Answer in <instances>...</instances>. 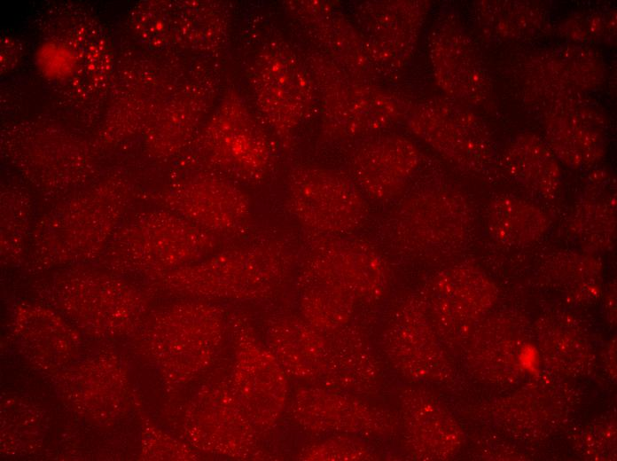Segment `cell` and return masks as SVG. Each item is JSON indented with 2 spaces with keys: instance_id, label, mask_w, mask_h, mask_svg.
Here are the masks:
<instances>
[{
  "instance_id": "obj_15",
  "label": "cell",
  "mask_w": 617,
  "mask_h": 461,
  "mask_svg": "<svg viewBox=\"0 0 617 461\" xmlns=\"http://www.w3.org/2000/svg\"><path fill=\"white\" fill-rule=\"evenodd\" d=\"M299 4L303 9L300 7L297 12L307 23L313 25L318 41L328 51L336 66L359 80L371 82L376 78L354 24L341 12L324 4Z\"/></svg>"
},
{
  "instance_id": "obj_18",
  "label": "cell",
  "mask_w": 617,
  "mask_h": 461,
  "mask_svg": "<svg viewBox=\"0 0 617 461\" xmlns=\"http://www.w3.org/2000/svg\"><path fill=\"white\" fill-rule=\"evenodd\" d=\"M615 186L606 173L595 172L588 181L572 218L574 232L585 245L605 247L615 237Z\"/></svg>"
},
{
  "instance_id": "obj_12",
  "label": "cell",
  "mask_w": 617,
  "mask_h": 461,
  "mask_svg": "<svg viewBox=\"0 0 617 461\" xmlns=\"http://www.w3.org/2000/svg\"><path fill=\"white\" fill-rule=\"evenodd\" d=\"M170 211L217 237L238 234L246 227L251 204L235 184L205 176L178 188L167 199Z\"/></svg>"
},
{
  "instance_id": "obj_19",
  "label": "cell",
  "mask_w": 617,
  "mask_h": 461,
  "mask_svg": "<svg viewBox=\"0 0 617 461\" xmlns=\"http://www.w3.org/2000/svg\"><path fill=\"white\" fill-rule=\"evenodd\" d=\"M121 216L110 213L50 215L37 223L31 245L97 248L110 242Z\"/></svg>"
},
{
  "instance_id": "obj_9",
  "label": "cell",
  "mask_w": 617,
  "mask_h": 461,
  "mask_svg": "<svg viewBox=\"0 0 617 461\" xmlns=\"http://www.w3.org/2000/svg\"><path fill=\"white\" fill-rule=\"evenodd\" d=\"M218 242L217 236L172 211L161 210L136 216L116 230L108 244L126 247L146 264L169 267L206 256Z\"/></svg>"
},
{
  "instance_id": "obj_11",
  "label": "cell",
  "mask_w": 617,
  "mask_h": 461,
  "mask_svg": "<svg viewBox=\"0 0 617 461\" xmlns=\"http://www.w3.org/2000/svg\"><path fill=\"white\" fill-rule=\"evenodd\" d=\"M428 54L437 84L451 99L475 105L488 101L491 85L487 69L458 19L446 14L435 22Z\"/></svg>"
},
{
  "instance_id": "obj_10",
  "label": "cell",
  "mask_w": 617,
  "mask_h": 461,
  "mask_svg": "<svg viewBox=\"0 0 617 461\" xmlns=\"http://www.w3.org/2000/svg\"><path fill=\"white\" fill-rule=\"evenodd\" d=\"M468 225L464 198L438 188L413 194L402 202L391 220V236L405 250L442 249L461 244Z\"/></svg>"
},
{
  "instance_id": "obj_3",
  "label": "cell",
  "mask_w": 617,
  "mask_h": 461,
  "mask_svg": "<svg viewBox=\"0 0 617 461\" xmlns=\"http://www.w3.org/2000/svg\"><path fill=\"white\" fill-rule=\"evenodd\" d=\"M410 130L460 168L486 174L494 165V147L484 122L451 98H432L411 105Z\"/></svg>"
},
{
  "instance_id": "obj_21",
  "label": "cell",
  "mask_w": 617,
  "mask_h": 461,
  "mask_svg": "<svg viewBox=\"0 0 617 461\" xmlns=\"http://www.w3.org/2000/svg\"><path fill=\"white\" fill-rule=\"evenodd\" d=\"M476 11L482 32L497 40L530 38L544 25L542 10L527 3L484 1L478 4Z\"/></svg>"
},
{
  "instance_id": "obj_17",
  "label": "cell",
  "mask_w": 617,
  "mask_h": 461,
  "mask_svg": "<svg viewBox=\"0 0 617 461\" xmlns=\"http://www.w3.org/2000/svg\"><path fill=\"white\" fill-rule=\"evenodd\" d=\"M488 281L477 271L457 267L441 274L434 282L433 311L447 324H460L473 318L490 303Z\"/></svg>"
},
{
  "instance_id": "obj_2",
  "label": "cell",
  "mask_w": 617,
  "mask_h": 461,
  "mask_svg": "<svg viewBox=\"0 0 617 461\" xmlns=\"http://www.w3.org/2000/svg\"><path fill=\"white\" fill-rule=\"evenodd\" d=\"M287 202L295 219L314 234L348 235L363 224L367 213L362 191L353 179L314 166L293 170Z\"/></svg>"
},
{
  "instance_id": "obj_4",
  "label": "cell",
  "mask_w": 617,
  "mask_h": 461,
  "mask_svg": "<svg viewBox=\"0 0 617 461\" xmlns=\"http://www.w3.org/2000/svg\"><path fill=\"white\" fill-rule=\"evenodd\" d=\"M428 5L426 1H369L355 9V26L376 78H390L410 61Z\"/></svg>"
},
{
  "instance_id": "obj_7",
  "label": "cell",
  "mask_w": 617,
  "mask_h": 461,
  "mask_svg": "<svg viewBox=\"0 0 617 461\" xmlns=\"http://www.w3.org/2000/svg\"><path fill=\"white\" fill-rule=\"evenodd\" d=\"M203 143L208 160L219 170L243 182L262 180L273 162L268 136L235 96L217 108Z\"/></svg>"
},
{
  "instance_id": "obj_20",
  "label": "cell",
  "mask_w": 617,
  "mask_h": 461,
  "mask_svg": "<svg viewBox=\"0 0 617 461\" xmlns=\"http://www.w3.org/2000/svg\"><path fill=\"white\" fill-rule=\"evenodd\" d=\"M550 224L548 215L539 207L512 195L499 196L488 207V232L503 245L535 243L544 236Z\"/></svg>"
},
{
  "instance_id": "obj_8",
  "label": "cell",
  "mask_w": 617,
  "mask_h": 461,
  "mask_svg": "<svg viewBox=\"0 0 617 461\" xmlns=\"http://www.w3.org/2000/svg\"><path fill=\"white\" fill-rule=\"evenodd\" d=\"M306 270L315 284L339 289L352 298L379 299L387 285L383 257L369 243L343 236L311 233Z\"/></svg>"
},
{
  "instance_id": "obj_16",
  "label": "cell",
  "mask_w": 617,
  "mask_h": 461,
  "mask_svg": "<svg viewBox=\"0 0 617 461\" xmlns=\"http://www.w3.org/2000/svg\"><path fill=\"white\" fill-rule=\"evenodd\" d=\"M504 167L518 184L544 199H552L560 186L558 160L540 137H516L503 154Z\"/></svg>"
},
{
  "instance_id": "obj_13",
  "label": "cell",
  "mask_w": 617,
  "mask_h": 461,
  "mask_svg": "<svg viewBox=\"0 0 617 461\" xmlns=\"http://www.w3.org/2000/svg\"><path fill=\"white\" fill-rule=\"evenodd\" d=\"M419 152L414 143L397 135H382L363 143L351 160L353 180L377 200L400 195L414 174Z\"/></svg>"
},
{
  "instance_id": "obj_1",
  "label": "cell",
  "mask_w": 617,
  "mask_h": 461,
  "mask_svg": "<svg viewBox=\"0 0 617 461\" xmlns=\"http://www.w3.org/2000/svg\"><path fill=\"white\" fill-rule=\"evenodd\" d=\"M289 243L272 238L224 250L175 273L178 287L211 297L255 298L267 294L292 259Z\"/></svg>"
},
{
  "instance_id": "obj_24",
  "label": "cell",
  "mask_w": 617,
  "mask_h": 461,
  "mask_svg": "<svg viewBox=\"0 0 617 461\" xmlns=\"http://www.w3.org/2000/svg\"><path fill=\"white\" fill-rule=\"evenodd\" d=\"M37 55L38 66L49 77L66 76L73 68L74 58L71 52L59 45L45 44Z\"/></svg>"
},
{
  "instance_id": "obj_22",
  "label": "cell",
  "mask_w": 617,
  "mask_h": 461,
  "mask_svg": "<svg viewBox=\"0 0 617 461\" xmlns=\"http://www.w3.org/2000/svg\"><path fill=\"white\" fill-rule=\"evenodd\" d=\"M354 300L339 289L315 284L304 295L301 307L303 314L312 325L322 329H336L348 321Z\"/></svg>"
},
{
  "instance_id": "obj_5",
  "label": "cell",
  "mask_w": 617,
  "mask_h": 461,
  "mask_svg": "<svg viewBox=\"0 0 617 461\" xmlns=\"http://www.w3.org/2000/svg\"><path fill=\"white\" fill-rule=\"evenodd\" d=\"M252 83L259 109L282 136L301 123L312 108L313 79L285 43L269 45L259 55Z\"/></svg>"
},
{
  "instance_id": "obj_23",
  "label": "cell",
  "mask_w": 617,
  "mask_h": 461,
  "mask_svg": "<svg viewBox=\"0 0 617 461\" xmlns=\"http://www.w3.org/2000/svg\"><path fill=\"white\" fill-rule=\"evenodd\" d=\"M613 13L592 12L571 19L565 27L566 33L575 41H596L606 38L615 28Z\"/></svg>"
},
{
  "instance_id": "obj_6",
  "label": "cell",
  "mask_w": 617,
  "mask_h": 461,
  "mask_svg": "<svg viewBox=\"0 0 617 461\" xmlns=\"http://www.w3.org/2000/svg\"><path fill=\"white\" fill-rule=\"evenodd\" d=\"M327 83L325 125L338 137L375 135L406 117L411 107L398 94L356 79L340 68L330 72Z\"/></svg>"
},
{
  "instance_id": "obj_14",
  "label": "cell",
  "mask_w": 617,
  "mask_h": 461,
  "mask_svg": "<svg viewBox=\"0 0 617 461\" xmlns=\"http://www.w3.org/2000/svg\"><path fill=\"white\" fill-rule=\"evenodd\" d=\"M579 98L550 108L545 121L547 145L558 160L575 169L595 165L605 151L603 116Z\"/></svg>"
}]
</instances>
